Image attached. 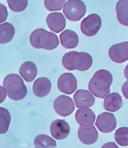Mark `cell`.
Wrapping results in <instances>:
<instances>
[{"mask_svg": "<svg viewBox=\"0 0 128 148\" xmlns=\"http://www.w3.org/2000/svg\"><path fill=\"white\" fill-rule=\"evenodd\" d=\"M112 82V75L109 71L99 70L90 81L89 89L95 97L104 99L110 93V86Z\"/></svg>", "mask_w": 128, "mask_h": 148, "instance_id": "6da1fadb", "label": "cell"}, {"mask_svg": "<svg viewBox=\"0 0 128 148\" xmlns=\"http://www.w3.org/2000/svg\"><path fill=\"white\" fill-rule=\"evenodd\" d=\"M62 63L64 68L68 71H85L91 68L93 59L87 53L72 51L65 54L62 58Z\"/></svg>", "mask_w": 128, "mask_h": 148, "instance_id": "7a4b0ae2", "label": "cell"}, {"mask_svg": "<svg viewBox=\"0 0 128 148\" xmlns=\"http://www.w3.org/2000/svg\"><path fill=\"white\" fill-rule=\"evenodd\" d=\"M30 41L32 47L36 49L48 51L56 49L60 44L56 34L42 28L38 29L32 32Z\"/></svg>", "mask_w": 128, "mask_h": 148, "instance_id": "3957f363", "label": "cell"}, {"mask_svg": "<svg viewBox=\"0 0 128 148\" xmlns=\"http://www.w3.org/2000/svg\"><path fill=\"white\" fill-rule=\"evenodd\" d=\"M3 86L8 97L13 100L22 99L27 94V90L23 80L17 74H10L6 76L3 80Z\"/></svg>", "mask_w": 128, "mask_h": 148, "instance_id": "277c9868", "label": "cell"}, {"mask_svg": "<svg viewBox=\"0 0 128 148\" xmlns=\"http://www.w3.org/2000/svg\"><path fill=\"white\" fill-rule=\"evenodd\" d=\"M63 12L69 20L78 21L81 20L86 12L84 3L81 1H68L63 5Z\"/></svg>", "mask_w": 128, "mask_h": 148, "instance_id": "5b68a950", "label": "cell"}, {"mask_svg": "<svg viewBox=\"0 0 128 148\" xmlns=\"http://www.w3.org/2000/svg\"><path fill=\"white\" fill-rule=\"evenodd\" d=\"M102 26V20L99 15L93 13L89 15L82 21L81 30L88 36H92L97 34Z\"/></svg>", "mask_w": 128, "mask_h": 148, "instance_id": "8992f818", "label": "cell"}, {"mask_svg": "<svg viewBox=\"0 0 128 148\" xmlns=\"http://www.w3.org/2000/svg\"><path fill=\"white\" fill-rule=\"evenodd\" d=\"M53 107L57 114L64 117L70 116L75 109L72 99L65 95H60L57 98L53 103Z\"/></svg>", "mask_w": 128, "mask_h": 148, "instance_id": "52a82bcc", "label": "cell"}, {"mask_svg": "<svg viewBox=\"0 0 128 148\" xmlns=\"http://www.w3.org/2000/svg\"><path fill=\"white\" fill-rule=\"evenodd\" d=\"M95 124L100 132L107 133L115 129L117 125V121L113 114L105 112L97 116Z\"/></svg>", "mask_w": 128, "mask_h": 148, "instance_id": "ba28073f", "label": "cell"}, {"mask_svg": "<svg viewBox=\"0 0 128 148\" xmlns=\"http://www.w3.org/2000/svg\"><path fill=\"white\" fill-rule=\"evenodd\" d=\"M57 84L61 92L68 95L73 93L77 88V79L71 73L62 74L58 79Z\"/></svg>", "mask_w": 128, "mask_h": 148, "instance_id": "9c48e42d", "label": "cell"}, {"mask_svg": "<svg viewBox=\"0 0 128 148\" xmlns=\"http://www.w3.org/2000/svg\"><path fill=\"white\" fill-rule=\"evenodd\" d=\"M110 58L113 62L122 63L128 60V42L112 46L109 51Z\"/></svg>", "mask_w": 128, "mask_h": 148, "instance_id": "30bf717a", "label": "cell"}, {"mask_svg": "<svg viewBox=\"0 0 128 148\" xmlns=\"http://www.w3.org/2000/svg\"><path fill=\"white\" fill-rule=\"evenodd\" d=\"M50 131L51 136L55 139L62 140L68 137L70 133V128L65 121L58 119L51 123Z\"/></svg>", "mask_w": 128, "mask_h": 148, "instance_id": "8fae6325", "label": "cell"}, {"mask_svg": "<svg viewBox=\"0 0 128 148\" xmlns=\"http://www.w3.org/2000/svg\"><path fill=\"white\" fill-rule=\"evenodd\" d=\"M73 97L77 108H87L92 106L95 102V98L86 90H78L74 94Z\"/></svg>", "mask_w": 128, "mask_h": 148, "instance_id": "7c38bea8", "label": "cell"}, {"mask_svg": "<svg viewBox=\"0 0 128 148\" xmlns=\"http://www.w3.org/2000/svg\"><path fill=\"white\" fill-rule=\"evenodd\" d=\"M47 23L51 30L58 34L65 28L66 20L62 13L53 12L48 15Z\"/></svg>", "mask_w": 128, "mask_h": 148, "instance_id": "4fadbf2b", "label": "cell"}, {"mask_svg": "<svg viewBox=\"0 0 128 148\" xmlns=\"http://www.w3.org/2000/svg\"><path fill=\"white\" fill-rule=\"evenodd\" d=\"M78 135L80 141L88 145L95 143L99 137L98 132L94 125L89 127L80 126Z\"/></svg>", "mask_w": 128, "mask_h": 148, "instance_id": "5bb4252c", "label": "cell"}, {"mask_svg": "<svg viewBox=\"0 0 128 148\" xmlns=\"http://www.w3.org/2000/svg\"><path fill=\"white\" fill-rule=\"evenodd\" d=\"M75 116L78 123L84 127H89L92 125L96 117L94 112L90 108L78 109L76 111Z\"/></svg>", "mask_w": 128, "mask_h": 148, "instance_id": "9a60e30c", "label": "cell"}, {"mask_svg": "<svg viewBox=\"0 0 128 148\" xmlns=\"http://www.w3.org/2000/svg\"><path fill=\"white\" fill-rule=\"evenodd\" d=\"M51 88L50 80L46 77L38 78L34 82L33 86L34 93L38 97H46L50 93Z\"/></svg>", "mask_w": 128, "mask_h": 148, "instance_id": "2e32d148", "label": "cell"}, {"mask_svg": "<svg viewBox=\"0 0 128 148\" xmlns=\"http://www.w3.org/2000/svg\"><path fill=\"white\" fill-rule=\"evenodd\" d=\"M61 44L66 49H73L77 47L79 43V37L73 31L66 29L60 35Z\"/></svg>", "mask_w": 128, "mask_h": 148, "instance_id": "e0dca14e", "label": "cell"}, {"mask_svg": "<svg viewBox=\"0 0 128 148\" xmlns=\"http://www.w3.org/2000/svg\"><path fill=\"white\" fill-rule=\"evenodd\" d=\"M123 102L119 93H113L106 96L105 98L104 106L106 111L115 112L123 106Z\"/></svg>", "mask_w": 128, "mask_h": 148, "instance_id": "ac0fdd59", "label": "cell"}, {"mask_svg": "<svg viewBox=\"0 0 128 148\" xmlns=\"http://www.w3.org/2000/svg\"><path fill=\"white\" fill-rule=\"evenodd\" d=\"M36 65L31 61H27L21 66L19 73L24 79L27 82H31L35 79L38 74Z\"/></svg>", "mask_w": 128, "mask_h": 148, "instance_id": "d6986e66", "label": "cell"}, {"mask_svg": "<svg viewBox=\"0 0 128 148\" xmlns=\"http://www.w3.org/2000/svg\"><path fill=\"white\" fill-rule=\"evenodd\" d=\"M117 19L124 26H128V0H121L118 2L116 6Z\"/></svg>", "mask_w": 128, "mask_h": 148, "instance_id": "ffe728a7", "label": "cell"}, {"mask_svg": "<svg viewBox=\"0 0 128 148\" xmlns=\"http://www.w3.org/2000/svg\"><path fill=\"white\" fill-rule=\"evenodd\" d=\"M0 30L1 44H5L12 41L15 34V28L12 24L6 22L1 24Z\"/></svg>", "mask_w": 128, "mask_h": 148, "instance_id": "44dd1931", "label": "cell"}, {"mask_svg": "<svg viewBox=\"0 0 128 148\" xmlns=\"http://www.w3.org/2000/svg\"><path fill=\"white\" fill-rule=\"evenodd\" d=\"M36 148H54L57 146L55 140L45 134H40L36 136L34 141Z\"/></svg>", "mask_w": 128, "mask_h": 148, "instance_id": "7402d4cb", "label": "cell"}, {"mask_svg": "<svg viewBox=\"0 0 128 148\" xmlns=\"http://www.w3.org/2000/svg\"><path fill=\"white\" fill-rule=\"evenodd\" d=\"M1 112V134L6 133L11 122V115L9 111L3 108H0Z\"/></svg>", "mask_w": 128, "mask_h": 148, "instance_id": "603a6c76", "label": "cell"}, {"mask_svg": "<svg viewBox=\"0 0 128 148\" xmlns=\"http://www.w3.org/2000/svg\"><path fill=\"white\" fill-rule=\"evenodd\" d=\"M115 139L121 146H128V127H122L116 131Z\"/></svg>", "mask_w": 128, "mask_h": 148, "instance_id": "cb8c5ba5", "label": "cell"}, {"mask_svg": "<svg viewBox=\"0 0 128 148\" xmlns=\"http://www.w3.org/2000/svg\"><path fill=\"white\" fill-rule=\"evenodd\" d=\"M7 1L9 8L14 12H22L27 7L28 1Z\"/></svg>", "mask_w": 128, "mask_h": 148, "instance_id": "d4e9b609", "label": "cell"}, {"mask_svg": "<svg viewBox=\"0 0 128 148\" xmlns=\"http://www.w3.org/2000/svg\"><path fill=\"white\" fill-rule=\"evenodd\" d=\"M65 0L62 1H44L45 6L48 10L54 11L62 10Z\"/></svg>", "mask_w": 128, "mask_h": 148, "instance_id": "484cf974", "label": "cell"}, {"mask_svg": "<svg viewBox=\"0 0 128 148\" xmlns=\"http://www.w3.org/2000/svg\"><path fill=\"white\" fill-rule=\"evenodd\" d=\"M0 8H1L0 23H1L5 22L7 20L8 16V12L7 8L2 4H0Z\"/></svg>", "mask_w": 128, "mask_h": 148, "instance_id": "4316f807", "label": "cell"}, {"mask_svg": "<svg viewBox=\"0 0 128 148\" xmlns=\"http://www.w3.org/2000/svg\"><path fill=\"white\" fill-rule=\"evenodd\" d=\"M122 91L126 99H128V81H126L122 86Z\"/></svg>", "mask_w": 128, "mask_h": 148, "instance_id": "83f0119b", "label": "cell"}, {"mask_svg": "<svg viewBox=\"0 0 128 148\" xmlns=\"http://www.w3.org/2000/svg\"><path fill=\"white\" fill-rule=\"evenodd\" d=\"M6 91L3 88L2 86H1V103L3 102L5 99V97H6Z\"/></svg>", "mask_w": 128, "mask_h": 148, "instance_id": "f1b7e54d", "label": "cell"}, {"mask_svg": "<svg viewBox=\"0 0 128 148\" xmlns=\"http://www.w3.org/2000/svg\"><path fill=\"white\" fill-rule=\"evenodd\" d=\"M125 75L126 79L128 81V64L126 66L125 69Z\"/></svg>", "mask_w": 128, "mask_h": 148, "instance_id": "f546056e", "label": "cell"}]
</instances>
